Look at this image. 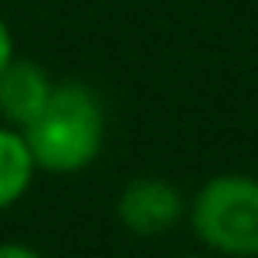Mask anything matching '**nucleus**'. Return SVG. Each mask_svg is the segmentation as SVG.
Masks as SVG:
<instances>
[{"label": "nucleus", "instance_id": "f257e3e1", "mask_svg": "<svg viewBox=\"0 0 258 258\" xmlns=\"http://www.w3.org/2000/svg\"><path fill=\"white\" fill-rule=\"evenodd\" d=\"M32 159L46 173L89 170L106 142V106L85 82H57L39 117L22 131Z\"/></svg>", "mask_w": 258, "mask_h": 258}, {"label": "nucleus", "instance_id": "f03ea898", "mask_svg": "<svg viewBox=\"0 0 258 258\" xmlns=\"http://www.w3.org/2000/svg\"><path fill=\"white\" fill-rule=\"evenodd\" d=\"M187 226L216 258H258V177H209L187 202Z\"/></svg>", "mask_w": 258, "mask_h": 258}, {"label": "nucleus", "instance_id": "7ed1b4c3", "mask_svg": "<svg viewBox=\"0 0 258 258\" xmlns=\"http://www.w3.org/2000/svg\"><path fill=\"white\" fill-rule=\"evenodd\" d=\"M117 219L135 237H163L187 219V198L166 177H135L117 195Z\"/></svg>", "mask_w": 258, "mask_h": 258}, {"label": "nucleus", "instance_id": "20e7f679", "mask_svg": "<svg viewBox=\"0 0 258 258\" xmlns=\"http://www.w3.org/2000/svg\"><path fill=\"white\" fill-rule=\"evenodd\" d=\"M53 85L57 82L50 78V71L39 60L15 57L0 71V124L25 131L39 117V110L46 106Z\"/></svg>", "mask_w": 258, "mask_h": 258}, {"label": "nucleus", "instance_id": "39448f33", "mask_svg": "<svg viewBox=\"0 0 258 258\" xmlns=\"http://www.w3.org/2000/svg\"><path fill=\"white\" fill-rule=\"evenodd\" d=\"M39 166L32 159V149L18 127L0 124V212L15 209L36 180Z\"/></svg>", "mask_w": 258, "mask_h": 258}, {"label": "nucleus", "instance_id": "423d86ee", "mask_svg": "<svg viewBox=\"0 0 258 258\" xmlns=\"http://www.w3.org/2000/svg\"><path fill=\"white\" fill-rule=\"evenodd\" d=\"M15 57H18V53H15V36H11L8 22L0 18V71H4V68H8Z\"/></svg>", "mask_w": 258, "mask_h": 258}, {"label": "nucleus", "instance_id": "0eeeda50", "mask_svg": "<svg viewBox=\"0 0 258 258\" xmlns=\"http://www.w3.org/2000/svg\"><path fill=\"white\" fill-rule=\"evenodd\" d=\"M0 258H43L32 244H22V240H4L0 244Z\"/></svg>", "mask_w": 258, "mask_h": 258}, {"label": "nucleus", "instance_id": "6e6552de", "mask_svg": "<svg viewBox=\"0 0 258 258\" xmlns=\"http://www.w3.org/2000/svg\"><path fill=\"white\" fill-rule=\"evenodd\" d=\"M177 258H216V254H209V251H205V254H177Z\"/></svg>", "mask_w": 258, "mask_h": 258}]
</instances>
